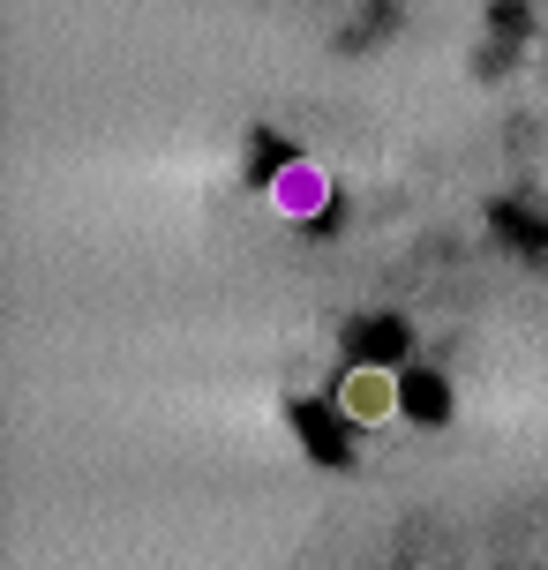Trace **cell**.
<instances>
[{
	"label": "cell",
	"instance_id": "cell-2",
	"mask_svg": "<svg viewBox=\"0 0 548 570\" xmlns=\"http://www.w3.org/2000/svg\"><path fill=\"white\" fill-rule=\"evenodd\" d=\"M278 203H286V210H316V203H323V180H316V173H293L286 188H278Z\"/></svg>",
	"mask_w": 548,
	"mask_h": 570
},
{
	"label": "cell",
	"instance_id": "cell-1",
	"mask_svg": "<svg viewBox=\"0 0 548 570\" xmlns=\"http://www.w3.org/2000/svg\"><path fill=\"white\" fill-rule=\"evenodd\" d=\"M339 413L361 421V428H383L399 413V375L391 368H353L346 383H339Z\"/></svg>",
	"mask_w": 548,
	"mask_h": 570
}]
</instances>
